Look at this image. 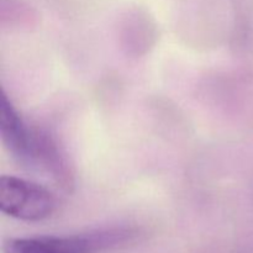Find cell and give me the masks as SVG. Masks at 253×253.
I'll return each mask as SVG.
<instances>
[{"instance_id": "obj_1", "label": "cell", "mask_w": 253, "mask_h": 253, "mask_svg": "<svg viewBox=\"0 0 253 253\" xmlns=\"http://www.w3.org/2000/svg\"><path fill=\"white\" fill-rule=\"evenodd\" d=\"M57 200L48 189L21 178H0V210L24 221H40L54 212Z\"/></svg>"}, {"instance_id": "obj_2", "label": "cell", "mask_w": 253, "mask_h": 253, "mask_svg": "<svg viewBox=\"0 0 253 253\" xmlns=\"http://www.w3.org/2000/svg\"><path fill=\"white\" fill-rule=\"evenodd\" d=\"M30 163L43 168L58 187L66 192L74 188V170L56 136L41 126H31Z\"/></svg>"}, {"instance_id": "obj_3", "label": "cell", "mask_w": 253, "mask_h": 253, "mask_svg": "<svg viewBox=\"0 0 253 253\" xmlns=\"http://www.w3.org/2000/svg\"><path fill=\"white\" fill-rule=\"evenodd\" d=\"M0 137L7 152L20 163H30L31 126L26 125L5 91L0 96Z\"/></svg>"}, {"instance_id": "obj_4", "label": "cell", "mask_w": 253, "mask_h": 253, "mask_svg": "<svg viewBox=\"0 0 253 253\" xmlns=\"http://www.w3.org/2000/svg\"><path fill=\"white\" fill-rule=\"evenodd\" d=\"M4 253H49L44 236L9 239L2 246Z\"/></svg>"}]
</instances>
